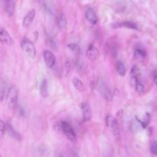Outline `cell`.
<instances>
[{"instance_id": "cell-29", "label": "cell", "mask_w": 157, "mask_h": 157, "mask_svg": "<svg viewBox=\"0 0 157 157\" xmlns=\"http://www.w3.org/2000/svg\"><path fill=\"white\" fill-rule=\"evenodd\" d=\"M65 66H66V68L67 69V71H69L71 69V63L69 61L67 60L66 62H65Z\"/></svg>"}, {"instance_id": "cell-1", "label": "cell", "mask_w": 157, "mask_h": 157, "mask_svg": "<svg viewBox=\"0 0 157 157\" xmlns=\"http://www.w3.org/2000/svg\"><path fill=\"white\" fill-rule=\"evenodd\" d=\"M21 48L24 55L31 59H34L36 56V50L34 44L28 38L24 37L21 41Z\"/></svg>"}, {"instance_id": "cell-4", "label": "cell", "mask_w": 157, "mask_h": 157, "mask_svg": "<svg viewBox=\"0 0 157 157\" xmlns=\"http://www.w3.org/2000/svg\"><path fill=\"white\" fill-rule=\"evenodd\" d=\"M107 126L109 127L112 134L117 140H119L120 138V130L118 122L117 120L112 115H108L106 118Z\"/></svg>"}, {"instance_id": "cell-27", "label": "cell", "mask_w": 157, "mask_h": 157, "mask_svg": "<svg viewBox=\"0 0 157 157\" xmlns=\"http://www.w3.org/2000/svg\"><path fill=\"white\" fill-rule=\"evenodd\" d=\"M129 82L130 84L132 86H136V85H137V83L139 82L137 78V77H130V80H129Z\"/></svg>"}, {"instance_id": "cell-15", "label": "cell", "mask_w": 157, "mask_h": 157, "mask_svg": "<svg viewBox=\"0 0 157 157\" xmlns=\"http://www.w3.org/2000/svg\"><path fill=\"white\" fill-rule=\"evenodd\" d=\"M39 91H40V94L42 96V97L45 98L46 97L48 96V88H47V81L45 78H44L39 86Z\"/></svg>"}, {"instance_id": "cell-31", "label": "cell", "mask_w": 157, "mask_h": 157, "mask_svg": "<svg viewBox=\"0 0 157 157\" xmlns=\"http://www.w3.org/2000/svg\"><path fill=\"white\" fill-rule=\"evenodd\" d=\"M153 82L155 84H156V80H157V76H156V71L155 70L154 72H153Z\"/></svg>"}, {"instance_id": "cell-10", "label": "cell", "mask_w": 157, "mask_h": 157, "mask_svg": "<svg viewBox=\"0 0 157 157\" xmlns=\"http://www.w3.org/2000/svg\"><path fill=\"white\" fill-rule=\"evenodd\" d=\"M99 52L97 47L93 45L90 44L86 50V56L91 61H94L98 56Z\"/></svg>"}, {"instance_id": "cell-32", "label": "cell", "mask_w": 157, "mask_h": 157, "mask_svg": "<svg viewBox=\"0 0 157 157\" xmlns=\"http://www.w3.org/2000/svg\"><path fill=\"white\" fill-rule=\"evenodd\" d=\"M148 132L149 136H150L152 134V133H153V130H152L151 127H149V128H148Z\"/></svg>"}, {"instance_id": "cell-12", "label": "cell", "mask_w": 157, "mask_h": 157, "mask_svg": "<svg viewBox=\"0 0 157 157\" xmlns=\"http://www.w3.org/2000/svg\"><path fill=\"white\" fill-rule=\"evenodd\" d=\"M6 131H7V134H9V136L15 139V140H21V135L17 132L12 127V126L9 124V123H7L6 125Z\"/></svg>"}, {"instance_id": "cell-17", "label": "cell", "mask_w": 157, "mask_h": 157, "mask_svg": "<svg viewBox=\"0 0 157 157\" xmlns=\"http://www.w3.org/2000/svg\"><path fill=\"white\" fill-rule=\"evenodd\" d=\"M116 69H117V72L119 75L121 77L125 75L126 72V68L123 62H122L121 61H118L117 62Z\"/></svg>"}, {"instance_id": "cell-3", "label": "cell", "mask_w": 157, "mask_h": 157, "mask_svg": "<svg viewBox=\"0 0 157 157\" xmlns=\"http://www.w3.org/2000/svg\"><path fill=\"white\" fill-rule=\"evenodd\" d=\"M98 90L101 96L108 101H111L112 99V93L110 88L107 85L105 81L100 78L98 80L97 82Z\"/></svg>"}, {"instance_id": "cell-22", "label": "cell", "mask_w": 157, "mask_h": 157, "mask_svg": "<svg viewBox=\"0 0 157 157\" xmlns=\"http://www.w3.org/2000/svg\"><path fill=\"white\" fill-rule=\"evenodd\" d=\"M139 72V67L137 66L134 65L132 67L130 71V77H137V75Z\"/></svg>"}, {"instance_id": "cell-28", "label": "cell", "mask_w": 157, "mask_h": 157, "mask_svg": "<svg viewBox=\"0 0 157 157\" xmlns=\"http://www.w3.org/2000/svg\"><path fill=\"white\" fill-rule=\"evenodd\" d=\"M67 47L72 51H75L77 50V44H74V43H71V44H69L67 45Z\"/></svg>"}, {"instance_id": "cell-11", "label": "cell", "mask_w": 157, "mask_h": 157, "mask_svg": "<svg viewBox=\"0 0 157 157\" xmlns=\"http://www.w3.org/2000/svg\"><path fill=\"white\" fill-rule=\"evenodd\" d=\"M85 17L87 20L92 25H95L97 23L98 18L96 14L91 7H88L85 12Z\"/></svg>"}, {"instance_id": "cell-8", "label": "cell", "mask_w": 157, "mask_h": 157, "mask_svg": "<svg viewBox=\"0 0 157 157\" xmlns=\"http://www.w3.org/2000/svg\"><path fill=\"white\" fill-rule=\"evenodd\" d=\"M0 41L1 43L11 45L13 44V40L9 33L5 28L0 26Z\"/></svg>"}, {"instance_id": "cell-5", "label": "cell", "mask_w": 157, "mask_h": 157, "mask_svg": "<svg viewBox=\"0 0 157 157\" xmlns=\"http://www.w3.org/2000/svg\"><path fill=\"white\" fill-rule=\"evenodd\" d=\"M60 124L62 129L63 134H64L66 137L72 142H76V135L75 131L71 125L67 121H62L60 122Z\"/></svg>"}, {"instance_id": "cell-23", "label": "cell", "mask_w": 157, "mask_h": 157, "mask_svg": "<svg viewBox=\"0 0 157 157\" xmlns=\"http://www.w3.org/2000/svg\"><path fill=\"white\" fill-rule=\"evenodd\" d=\"M6 131V125L2 120L0 119V138H2Z\"/></svg>"}, {"instance_id": "cell-13", "label": "cell", "mask_w": 157, "mask_h": 157, "mask_svg": "<svg viewBox=\"0 0 157 157\" xmlns=\"http://www.w3.org/2000/svg\"><path fill=\"white\" fill-rule=\"evenodd\" d=\"M15 3L13 1H6L4 2V9L9 17H12L15 12Z\"/></svg>"}, {"instance_id": "cell-25", "label": "cell", "mask_w": 157, "mask_h": 157, "mask_svg": "<svg viewBox=\"0 0 157 157\" xmlns=\"http://www.w3.org/2000/svg\"><path fill=\"white\" fill-rule=\"evenodd\" d=\"M4 91H5V86L4 83H0V101L3 99L4 95Z\"/></svg>"}, {"instance_id": "cell-21", "label": "cell", "mask_w": 157, "mask_h": 157, "mask_svg": "<svg viewBox=\"0 0 157 157\" xmlns=\"http://www.w3.org/2000/svg\"><path fill=\"white\" fill-rule=\"evenodd\" d=\"M150 152L152 155L154 156H156L157 155V142L156 140H154L150 144Z\"/></svg>"}, {"instance_id": "cell-9", "label": "cell", "mask_w": 157, "mask_h": 157, "mask_svg": "<svg viewBox=\"0 0 157 157\" xmlns=\"http://www.w3.org/2000/svg\"><path fill=\"white\" fill-rule=\"evenodd\" d=\"M36 15V10L34 9H33L31 10H30L25 16L23 20V26L24 28H27L28 26H29L32 22L33 21V20L35 17Z\"/></svg>"}, {"instance_id": "cell-7", "label": "cell", "mask_w": 157, "mask_h": 157, "mask_svg": "<svg viewBox=\"0 0 157 157\" xmlns=\"http://www.w3.org/2000/svg\"><path fill=\"white\" fill-rule=\"evenodd\" d=\"M44 60L47 66L49 68H52L55 63V56L54 54L49 50H45L43 53Z\"/></svg>"}, {"instance_id": "cell-19", "label": "cell", "mask_w": 157, "mask_h": 157, "mask_svg": "<svg viewBox=\"0 0 157 157\" xmlns=\"http://www.w3.org/2000/svg\"><path fill=\"white\" fill-rule=\"evenodd\" d=\"M123 26L126 28H130V29H138V26L137 25L131 21H123V23H121V26Z\"/></svg>"}, {"instance_id": "cell-26", "label": "cell", "mask_w": 157, "mask_h": 157, "mask_svg": "<svg viewBox=\"0 0 157 157\" xmlns=\"http://www.w3.org/2000/svg\"><path fill=\"white\" fill-rule=\"evenodd\" d=\"M53 129H55V131L58 133V134H63V132H62V129H61V124H60V123H56L53 126Z\"/></svg>"}, {"instance_id": "cell-2", "label": "cell", "mask_w": 157, "mask_h": 157, "mask_svg": "<svg viewBox=\"0 0 157 157\" xmlns=\"http://www.w3.org/2000/svg\"><path fill=\"white\" fill-rule=\"evenodd\" d=\"M18 93L17 88L14 85H11L7 91V103L8 107L12 110L14 109L17 104Z\"/></svg>"}, {"instance_id": "cell-33", "label": "cell", "mask_w": 157, "mask_h": 157, "mask_svg": "<svg viewBox=\"0 0 157 157\" xmlns=\"http://www.w3.org/2000/svg\"><path fill=\"white\" fill-rule=\"evenodd\" d=\"M0 157H2V156H1V153H0Z\"/></svg>"}, {"instance_id": "cell-6", "label": "cell", "mask_w": 157, "mask_h": 157, "mask_svg": "<svg viewBox=\"0 0 157 157\" xmlns=\"http://www.w3.org/2000/svg\"><path fill=\"white\" fill-rule=\"evenodd\" d=\"M81 110L83 121L86 122L90 121L92 118V111L89 103L87 102H83L81 104Z\"/></svg>"}, {"instance_id": "cell-24", "label": "cell", "mask_w": 157, "mask_h": 157, "mask_svg": "<svg viewBox=\"0 0 157 157\" xmlns=\"http://www.w3.org/2000/svg\"><path fill=\"white\" fill-rule=\"evenodd\" d=\"M135 88H136V92H137L139 93H142L144 92V91L145 90V86H144V85L142 83L139 82L137 83V85H136Z\"/></svg>"}, {"instance_id": "cell-20", "label": "cell", "mask_w": 157, "mask_h": 157, "mask_svg": "<svg viewBox=\"0 0 157 157\" xmlns=\"http://www.w3.org/2000/svg\"><path fill=\"white\" fill-rule=\"evenodd\" d=\"M146 56V53L144 50H141L140 48H137L135 50L134 56L136 58H144Z\"/></svg>"}, {"instance_id": "cell-14", "label": "cell", "mask_w": 157, "mask_h": 157, "mask_svg": "<svg viewBox=\"0 0 157 157\" xmlns=\"http://www.w3.org/2000/svg\"><path fill=\"white\" fill-rule=\"evenodd\" d=\"M136 120L140 124L141 126H142L144 129H145V128L148 126V124H149V123H150V121L151 116H150V114L148 112H147V113H145V114L144 115L142 120H141L140 119H139V118L138 117H136Z\"/></svg>"}, {"instance_id": "cell-18", "label": "cell", "mask_w": 157, "mask_h": 157, "mask_svg": "<svg viewBox=\"0 0 157 157\" xmlns=\"http://www.w3.org/2000/svg\"><path fill=\"white\" fill-rule=\"evenodd\" d=\"M58 26L61 29L64 28L66 26L67 20H66V17L64 13H62L59 15V17L58 18Z\"/></svg>"}, {"instance_id": "cell-16", "label": "cell", "mask_w": 157, "mask_h": 157, "mask_svg": "<svg viewBox=\"0 0 157 157\" xmlns=\"http://www.w3.org/2000/svg\"><path fill=\"white\" fill-rule=\"evenodd\" d=\"M72 83L75 88L79 92H82L84 90V85L83 82L78 77H73L72 79Z\"/></svg>"}, {"instance_id": "cell-30", "label": "cell", "mask_w": 157, "mask_h": 157, "mask_svg": "<svg viewBox=\"0 0 157 157\" xmlns=\"http://www.w3.org/2000/svg\"><path fill=\"white\" fill-rule=\"evenodd\" d=\"M121 26V23H119V22H115L112 25V27L114 28H120Z\"/></svg>"}]
</instances>
